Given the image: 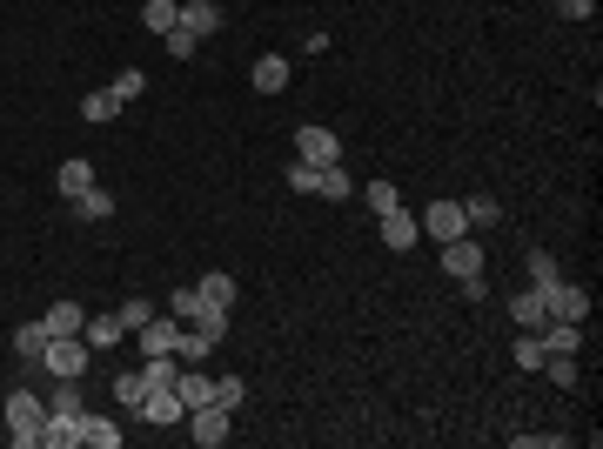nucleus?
<instances>
[{
	"mask_svg": "<svg viewBox=\"0 0 603 449\" xmlns=\"http://www.w3.org/2000/svg\"><path fill=\"white\" fill-rule=\"evenodd\" d=\"M114 114H121V101H114V88H94L88 101H81V121H94V128H101V121H114Z\"/></svg>",
	"mask_w": 603,
	"mask_h": 449,
	"instance_id": "obj_27",
	"label": "nucleus"
},
{
	"mask_svg": "<svg viewBox=\"0 0 603 449\" xmlns=\"http://www.w3.org/2000/svg\"><path fill=\"white\" fill-rule=\"evenodd\" d=\"M67 208H74L81 222H108V215H114V195H108V188H101V181H94V188H81V195H74V202H67Z\"/></svg>",
	"mask_w": 603,
	"mask_h": 449,
	"instance_id": "obj_20",
	"label": "nucleus"
},
{
	"mask_svg": "<svg viewBox=\"0 0 603 449\" xmlns=\"http://www.w3.org/2000/svg\"><path fill=\"white\" fill-rule=\"evenodd\" d=\"M242 396H248L242 376H215V403H222V409H242Z\"/></svg>",
	"mask_w": 603,
	"mask_h": 449,
	"instance_id": "obj_34",
	"label": "nucleus"
},
{
	"mask_svg": "<svg viewBox=\"0 0 603 449\" xmlns=\"http://www.w3.org/2000/svg\"><path fill=\"white\" fill-rule=\"evenodd\" d=\"M88 362H94V349L81 336H47V349H41L47 376H88Z\"/></svg>",
	"mask_w": 603,
	"mask_h": 449,
	"instance_id": "obj_4",
	"label": "nucleus"
},
{
	"mask_svg": "<svg viewBox=\"0 0 603 449\" xmlns=\"http://www.w3.org/2000/svg\"><path fill=\"white\" fill-rule=\"evenodd\" d=\"M81 188H94V161L88 155H74V161H61V168H54V195H61V202H74Z\"/></svg>",
	"mask_w": 603,
	"mask_h": 449,
	"instance_id": "obj_13",
	"label": "nucleus"
},
{
	"mask_svg": "<svg viewBox=\"0 0 603 449\" xmlns=\"http://www.w3.org/2000/svg\"><path fill=\"white\" fill-rule=\"evenodd\" d=\"M536 376H550L557 389H577L583 369H577V356H543V369H536Z\"/></svg>",
	"mask_w": 603,
	"mask_h": 449,
	"instance_id": "obj_26",
	"label": "nucleus"
},
{
	"mask_svg": "<svg viewBox=\"0 0 603 449\" xmlns=\"http://www.w3.org/2000/svg\"><path fill=\"white\" fill-rule=\"evenodd\" d=\"M463 222L469 228H496V222H503V202H496V195H469V202H463Z\"/></svg>",
	"mask_w": 603,
	"mask_h": 449,
	"instance_id": "obj_25",
	"label": "nucleus"
},
{
	"mask_svg": "<svg viewBox=\"0 0 603 449\" xmlns=\"http://www.w3.org/2000/svg\"><path fill=\"white\" fill-rule=\"evenodd\" d=\"M141 27H148V34H175L181 27V0H141Z\"/></svg>",
	"mask_w": 603,
	"mask_h": 449,
	"instance_id": "obj_21",
	"label": "nucleus"
},
{
	"mask_svg": "<svg viewBox=\"0 0 603 449\" xmlns=\"http://www.w3.org/2000/svg\"><path fill=\"white\" fill-rule=\"evenodd\" d=\"M536 295H543V309H550V322H583L590 315V289H577V282H530Z\"/></svg>",
	"mask_w": 603,
	"mask_h": 449,
	"instance_id": "obj_2",
	"label": "nucleus"
},
{
	"mask_svg": "<svg viewBox=\"0 0 603 449\" xmlns=\"http://www.w3.org/2000/svg\"><path fill=\"white\" fill-rule=\"evenodd\" d=\"M315 195H322V202H349V195H356V175H349L342 161H322V168H315Z\"/></svg>",
	"mask_w": 603,
	"mask_h": 449,
	"instance_id": "obj_15",
	"label": "nucleus"
},
{
	"mask_svg": "<svg viewBox=\"0 0 603 449\" xmlns=\"http://www.w3.org/2000/svg\"><path fill=\"white\" fill-rule=\"evenodd\" d=\"M88 436L81 429V409H47V429H41V449H74Z\"/></svg>",
	"mask_w": 603,
	"mask_h": 449,
	"instance_id": "obj_10",
	"label": "nucleus"
},
{
	"mask_svg": "<svg viewBox=\"0 0 603 449\" xmlns=\"http://www.w3.org/2000/svg\"><path fill=\"white\" fill-rule=\"evenodd\" d=\"M376 222H382V248H396V255H409V248L423 242V228H416L409 208H389V215H376Z\"/></svg>",
	"mask_w": 603,
	"mask_h": 449,
	"instance_id": "obj_9",
	"label": "nucleus"
},
{
	"mask_svg": "<svg viewBox=\"0 0 603 449\" xmlns=\"http://www.w3.org/2000/svg\"><path fill=\"white\" fill-rule=\"evenodd\" d=\"M536 342H543V356H577L583 349V322H543Z\"/></svg>",
	"mask_w": 603,
	"mask_h": 449,
	"instance_id": "obj_12",
	"label": "nucleus"
},
{
	"mask_svg": "<svg viewBox=\"0 0 603 449\" xmlns=\"http://www.w3.org/2000/svg\"><path fill=\"white\" fill-rule=\"evenodd\" d=\"M510 322H516V329H530V336H536V329L550 322V309H543V295H536V289L510 295Z\"/></svg>",
	"mask_w": 603,
	"mask_h": 449,
	"instance_id": "obj_18",
	"label": "nucleus"
},
{
	"mask_svg": "<svg viewBox=\"0 0 603 449\" xmlns=\"http://www.w3.org/2000/svg\"><path fill=\"white\" fill-rule=\"evenodd\" d=\"M121 336H128V322H121V315H101V322H81V342H88L94 356H114V349H121Z\"/></svg>",
	"mask_w": 603,
	"mask_h": 449,
	"instance_id": "obj_11",
	"label": "nucleus"
},
{
	"mask_svg": "<svg viewBox=\"0 0 603 449\" xmlns=\"http://www.w3.org/2000/svg\"><path fill=\"white\" fill-rule=\"evenodd\" d=\"M41 349H47V329L41 322H21V329H14V356H21L27 369H41Z\"/></svg>",
	"mask_w": 603,
	"mask_h": 449,
	"instance_id": "obj_24",
	"label": "nucleus"
},
{
	"mask_svg": "<svg viewBox=\"0 0 603 449\" xmlns=\"http://www.w3.org/2000/svg\"><path fill=\"white\" fill-rule=\"evenodd\" d=\"M81 429H88V436H81L88 449H121V423H114V416H88V409H81Z\"/></svg>",
	"mask_w": 603,
	"mask_h": 449,
	"instance_id": "obj_22",
	"label": "nucleus"
},
{
	"mask_svg": "<svg viewBox=\"0 0 603 449\" xmlns=\"http://www.w3.org/2000/svg\"><path fill=\"white\" fill-rule=\"evenodd\" d=\"M389 208H402L396 181H369V215H389Z\"/></svg>",
	"mask_w": 603,
	"mask_h": 449,
	"instance_id": "obj_31",
	"label": "nucleus"
},
{
	"mask_svg": "<svg viewBox=\"0 0 603 449\" xmlns=\"http://www.w3.org/2000/svg\"><path fill=\"white\" fill-rule=\"evenodd\" d=\"M255 88H262V94L289 88V54H262V61H255Z\"/></svg>",
	"mask_w": 603,
	"mask_h": 449,
	"instance_id": "obj_23",
	"label": "nucleus"
},
{
	"mask_svg": "<svg viewBox=\"0 0 603 449\" xmlns=\"http://www.w3.org/2000/svg\"><path fill=\"white\" fill-rule=\"evenodd\" d=\"M530 282H557V255L550 248H530Z\"/></svg>",
	"mask_w": 603,
	"mask_h": 449,
	"instance_id": "obj_37",
	"label": "nucleus"
},
{
	"mask_svg": "<svg viewBox=\"0 0 603 449\" xmlns=\"http://www.w3.org/2000/svg\"><path fill=\"white\" fill-rule=\"evenodd\" d=\"M108 88H114V101H121V108H128L134 94L148 88V74H141V68H121V74H114V81H108Z\"/></svg>",
	"mask_w": 603,
	"mask_h": 449,
	"instance_id": "obj_30",
	"label": "nucleus"
},
{
	"mask_svg": "<svg viewBox=\"0 0 603 449\" xmlns=\"http://www.w3.org/2000/svg\"><path fill=\"white\" fill-rule=\"evenodd\" d=\"M188 436H195L201 449H222L228 436H235V409H222V403H201V409H188Z\"/></svg>",
	"mask_w": 603,
	"mask_h": 449,
	"instance_id": "obj_5",
	"label": "nucleus"
},
{
	"mask_svg": "<svg viewBox=\"0 0 603 449\" xmlns=\"http://www.w3.org/2000/svg\"><path fill=\"white\" fill-rule=\"evenodd\" d=\"M161 41H168V54H175V61H195V54H201V41L188 34V27H175V34H161Z\"/></svg>",
	"mask_w": 603,
	"mask_h": 449,
	"instance_id": "obj_36",
	"label": "nucleus"
},
{
	"mask_svg": "<svg viewBox=\"0 0 603 449\" xmlns=\"http://www.w3.org/2000/svg\"><path fill=\"white\" fill-rule=\"evenodd\" d=\"M443 269L449 275H483V242H469V235L443 242Z\"/></svg>",
	"mask_w": 603,
	"mask_h": 449,
	"instance_id": "obj_16",
	"label": "nucleus"
},
{
	"mask_svg": "<svg viewBox=\"0 0 603 449\" xmlns=\"http://www.w3.org/2000/svg\"><path fill=\"white\" fill-rule=\"evenodd\" d=\"M295 155L302 161H342V141H335V128H322V121H309V128H295Z\"/></svg>",
	"mask_w": 603,
	"mask_h": 449,
	"instance_id": "obj_7",
	"label": "nucleus"
},
{
	"mask_svg": "<svg viewBox=\"0 0 603 449\" xmlns=\"http://www.w3.org/2000/svg\"><path fill=\"white\" fill-rule=\"evenodd\" d=\"M516 369H530V376H536V369H543V342H536L530 329L516 336Z\"/></svg>",
	"mask_w": 603,
	"mask_h": 449,
	"instance_id": "obj_33",
	"label": "nucleus"
},
{
	"mask_svg": "<svg viewBox=\"0 0 603 449\" xmlns=\"http://www.w3.org/2000/svg\"><path fill=\"white\" fill-rule=\"evenodd\" d=\"M0 416H7V443H14V449H41V429H47V403H41V396H34V389H14Z\"/></svg>",
	"mask_w": 603,
	"mask_h": 449,
	"instance_id": "obj_1",
	"label": "nucleus"
},
{
	"mask_svg": "<svg viewBox=\"0 0 603 449\" xmlns=\"http://www.w3.org/2000/svg\"><path fill=\"white\" fill-rule=\"evenodd\" d=\"M289 188H295V195H315V161H295V168H289Z\"/></svg>",
	"mask_w": 603,
	"mask_h": 449,
	"instance_id": "obj_38",
	"label": "nucleus"
},
{
	"mask_svg": "<svg viewBox=\"0 0 603 449\" xmlns=\"http://www.w3.org/2000/svg\"><path fill=\"white\" fill-rule=\"evenodd\" d=\"M416 228H429V242H456V235H469L463 202H429L423 215H416Z\"/></svg>",
	"mask_w": 603,
	"mask_h": 449,
	"instance_id": "obj_6",
	"label": "nucleus"
},
{
	"mask_svg": "<svg viewBox=\"0 0 603 449\" xmlns=\"http://www.w3.org/2000/svg\"><path fill=\"white\" fill-rule=\"evenodd\" d=\"M456 289H463V302H490V282L483 275H456Z\"/></svg>",
	"mask_w": 603,
	"mask_h": 449,
	"instance_id": "obj_40",
	"label": "nucleus"
},
{
	"mask_svg": "<svg viewBox=\"0 0 603 449\" xmlns=\"http://www.w3.org/2000/svg\"><path fill=\"white\" fill-rule=\"evenodd\" d=\"M114 315L128 322V336H134V329H141V322L155 315V302H148V295H128V302H121V309H114Z\"/></svg>",
	"mask_w": 603,
	"mask_h": 449,
	"instance_id": "obj_32",
	"label": "nucleus"
},
{
	"mask_svg": "<svg viewBox=\"0 0 603 449\" xmlns=\"http://www.w3.org/2000/svg\"><path fill=\"white\" fill-rule=\"evenodd\" d=\"M181 27H188L195 41H208V34H222V7H215V0H181Z\"/></svg>",
	"mask_w": 603,
	"mask_h": 449,
	"instance_id": "obj_14",
	"label": "nucleus"
},
{
	"mask_svg": "<svg viewBox=\"0 0 603 449\" xmlns=\"http://www.w3.org/2000/svg\"><path fill=\"white\" fill-rule=\"evenodd\" d=\"M141 396H148V369H128V376H114V403H121V409H134Z\"/></svg>",
	"mask_w": 603,
	"mask_h": 449,
	"instance_id": "obj_28",
	"label": "nucleus"
},
{
	"mask_svg": "<svg viewBox=\"0 0 603 449\" xmlns=\"http://www.w3.org/2000/svg\"><path fill=\"white\" fill-rule=\"evenodd\" d=\"M134 342H141V356H175L181 322H175V315H168V322H161V315H148V322L134 329Z\"/></svg>",
	"mask_w": 603,
	"mask_h": 449,
	"instance_id": "obj_8",
	"label": "nucleus"
},
{
	"mask_svg": "<svg viewBox=\"0 0 603 449\" xmlns=\"http://www.w3.org/2000/svg\"><path fill=\"white\" fill-rule=\"evenodd\" d=\"M188 329L208 336V342H222L228 336V309H208V302H201V315H188Z\"/></svg>",
	"mask_w": 603,
	"mask_h": 449,
	"instance_id": "obj_29",
	"label": "nucleus"
},
{
	"mask_svg": "<svg viewBox=\"0 0 603 449\" xmlns=\"http://www.w3.org/2000/svg\"><path fill=\"white\" fill-rule=\"evenodd\" d=\"M563 21H597V0H557Z\"/></svg>",
	"mask_w": 603,
	"mask_h": 449,
	"instance_id": "obj_39",
	"label": "nucleus"
},
{
	"mask_svg": "<svg viewBox=\"0 0 603 449\" xmlns=\"http://www.w3.org/2000/svg\"><path fill=\"white\" fill-rule=\"evenodd\" d=\"M168 315H175V322L201 315V289H175V295H168Z\"/></svg>",
	"mask_w": 603,
	"mask_h": 449,
	"instance_id": "obj_35",
	"label": "nucleus"
},
{
	"mask_svg": "<svg viewBox=\"0 0 603 449\" xmlns=\"http://www.w3.org/2000/svg\"><path fill=\"white\" fill-rule=\"evenodd\" d=\"M195 289H201V302H208V309H235V295H242L228 269H208V275L195 282Z\"/></svg>",
	"mask_w": 603,
	"mask_h": 449,
	"instance_id": "obj_17",
	"label": "nucleus"
},
{
	"mask_svg": "<svg viewBox=\"0 0 603 449\" xmlns=\"http://www.w3.org/2000/svg\"><path fill=\"white\" fill-rule=\"evenodd\" d=\"M81 322H88V309H81V302H54V309L41 315L47 336H81Z\"/></svg>",
	"mask_w": 603,
	"mask_h": 449,
	"instance_id": "obj_19",
	"label": "nucleus"
},
{
	"mask_svg": "<svg viewBox=\"0 0 603 449\" xmlns=\"http://www.w3.org/2000/svg\"><path fill=\"white\" fill-rule=\"evenodd\" d=\"M128 416H141V423H155V429H175V423H188V403L175 396V382H155Z\"/></svg>",
	"mask_w": 603,
	"mask_h": 449,
	"instance_id": "obj_3",
	"label": "nucleus"
}]
</instances>
